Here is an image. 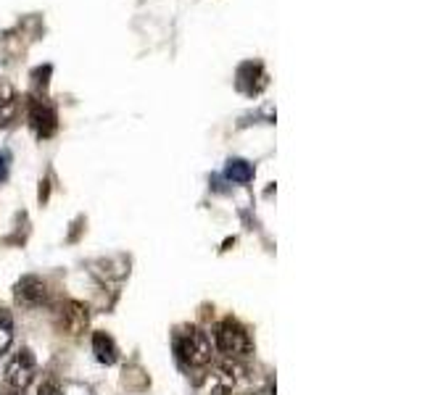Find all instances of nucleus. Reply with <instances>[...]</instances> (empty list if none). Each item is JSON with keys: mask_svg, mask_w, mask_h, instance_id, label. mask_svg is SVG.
Listing matches in <instances>:
<instances>
[{"mask_svg": "<svg viewBox=\"0 0 422 395\" xmlns=\"http://www.w3.org/2000/svg\"><path fill=\"white\" fill-rule=\"evenodd\" d=\"M174 350H177V359L188 366H204L211 361V337L206 335L204 330L190 327V330H182L180 335L174 337Z\"/></svg>", "mask_w": 422, "mask_h": 395, "instance_id": "1", "label": "nucleus"}, {"mask_svg": "<svg viewBox=\"0 0 422 395\" xmlns=\"http://www.w3.org/2000/svg\"><path fill=\"white\" fill-rule=\"evenodd\" d=\"M214 346L227 359H243L251 353V337L246 332V327H241L235 319H225L214 330Z\"/></svg>", "mask_w": 422, "mask_h": 395, "instance_id": "2", "label": "nucleus"}, {"mask_svg": "<svg viewBox=\"0 0 422 395\" xmlns=\"http://www.w3.org/2000/svg\"><path fill=\"white\" fill-rule=\"evenodd\" d=\"M35 371H37V364H35L32 350L22 348V350L8 361V366H6V385L13 387L16 393H19V390H27L29 382L35 380Z\"/></svg>", "mask_w": 422, "mask_h": 395, "instance_id": "3", "label": "nucleus"}, {"mask_svg": "<svg viewBox=\"0 0 422 395\" xmlns=\"http://www.w3.org/2000/svg\"><path fill=\"white\" fill-rule=\"evenodd\" d=\"M48 285L40 279V277H24L19 285H16V303L24 306V309H40L48 303Z\"/></svg>", "mask_w": 422, "mask_h": 395, "instance_id": "4", "label": "nucleus"}, {"mask_svg": "<svg viewBox=\"0 0 422 395\" xmlns=\"http://www.w3.org/2000/svg\"><path fill=\"white\" fill-rule=\"evenodd\" d=\"M87 322H90V313H87V306L77 303V300H66L63 309H61L59 324L66 335H82L87 330Z\"/></svg>", "mask_w": 422, "mask_h": 395, "instance_id": "5", "label": "nucleus"}, {"mask_svg": "<svg viewBox=\"0 0 422 395\" xmlns=\"http://www.w3.org/2000/svg\"><path fill=\"white\" fill-rule=\"evenodd\" d=\"M29 121L35 127L37 137H50L56 127H59V119H56V111L48 106V103H35L32 111H29Z\"/></svg>", "mask_w": 422, "mask_h": 395, "instance_id": "6", "label": "nucleus"}, {"mask_svg": "<svg viewBox=\"0 0 422 395\" xmlns=\"http://www.w3.org/2000/svg\"><path fill=\"white\" fill-rule=\"evenodd\" d=\"M93 353H96V359L100 361V364H106V366L116 364V359H119V348L114 343V337L106 335V332H96V335H93Z\"/></svg>", "mask_w": 422, "mask_h": 395, "instance_id": "7", "label": "nucleus"}, {"mask_svg": "<svg viewBox=\"0 0 422 395\" xmlns=\"http://www.w3.org/2000/svg\"><path fill=\"white\" fill-rule=\"evenodd\" d=\"M225 177L235 185H248L253 180V166L243 158H229L227 169H225Z\"/></svg>", "mask_w": 422, "mask_h": 395, "instance_id": "8", "label": "nucleus"}, {"mask_svg": "<svg viewBox=\"0 0 422 395\" xmlns=\"http://www.w3.org/2000/svg\"><path fill=\"white\" fill-rule=\"evenodd\" d=\"M13 340V319L6 309H0V353H6Z\"/></svg>", "mask_w": 422, "mask_h": 395, "instance_id": "9", "label": "nucleus"}, {"mask_svg": "<svg viewBox=\"0 0 422 395\" xmlns=\"http://www.w3.org/2000/svg\"><path fill=\"white\" fill-rule=\"evenodd\" d=\"M32 395H61V387H59V382H56L53 377H43V380L37 382L35 393H32Z\"/></svg>", "mask_w": 422, "mask_h": 395, "instance_id": "10", "label": "nucleus"}, {"mask_svg": "<svg viewBox=\"0 0 422 395\" xmlns=\"http://www.w3.org/2000/svg\"><path fill=\"white\" fill-rule=\"evenodd\" d=\"M13 100L8 98V100H0V127H6L8 121L13 119Z\"/></svg>", "mask_w": 422, "mask_h": 395, "instance_id": "11", "label": "nucleus"}, {"mask_svg": "<svg viewBox=\"0 0 422 395\" xmlns=\"http://www.w3.org/2000/svg\"><path fill=\"white\" fill-rule=\"evenodd\" d=\"M8 177V156L6 153H0V182Z\"/></svg>", "mask_w": 422, "mask_h": 395, "instance_id": "12", "label": "nucleus"}, {"mask_svg": "<svg viewBox=\"0 0 422 395\" xmlns=\"http://www.w3.org/2000/svg\"><path fill=\"white\" fill-rule=\"evenodd\" d=\"M13 395H19V393H13Z\"/></svg>", "mask_w": 422, "mask_h": 395, "instance_id": "13", "label": "nucleus"}]
</instances>
